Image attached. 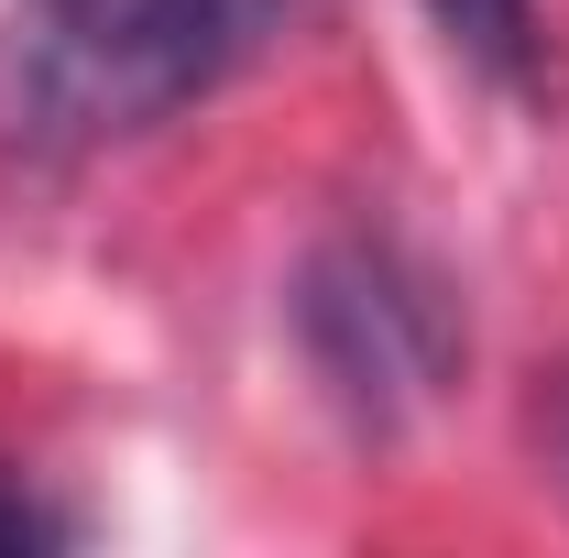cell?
<instances>
[{
  "mask_svg": "<svg viewBox=\"0 0 569 558\" xmlns=\"http://www.w3.org/2000/svg\"><path fill=\"white\" fill-rule=\"evenodd\" d=\"M296 22V0H56L33 44V132L56 142H132L252 67Z\"/></svg>",
  "mask_w": 569,
  "mask_h": 558,
  "instance_id": "1",
  "label": "cell"
},
{
  "mask_svg": "<svg viewBox=\"0 0 569 558\" xmlns=\"http://www.w3.org/2000/svg\"><path fill=\"white\" fill-rule=\"evenodd\" d=\"M296 350L351 438H406V427L460 383V307L406 241L340 230L296 263Z\"/></svg>",
  "mask_w": 569,
  "mask_h": 558,
  "instance_id": "2",
  "label": "cell"
},
{
  "mask_svg": "<svg viewBox=\"0 0 569 558\" xmlns=\"http://www.w3.org/2000/svg\"><path fill=\"white\" fill-rule=\"evenodd\" d=\"M427 22H438V44L482 88H537V67H548L537 0H427Z\"/></svg>",
  "mask_w": 569,
  "mask_h": 558,
  "instance_id": "3",
  "label": "cell"
},
{
  "mask_svg": "<svg viewBox=\"0 0 569 558\" xmlns=\"http://www.w3.org/2000/svg\"><path fill=\"white\" fill-rule=\"evenodd\" d=\"M33 548H67V515H56L33 482L0 471V558H33Z\"/></svg>",
  "mask_w": 569,
  "mask_h": 558,
  "instance_id": "4",
  "label": "cell"
},
{
  "mask_svg": "<svg viewBox=\"0 0 569 558\" xmlns=\"http://www.w3.org/2000/svg\"><path fill=\"white\" fill-rule=\"evenodd\" d=\"M559 460H569V395H559Z\"/></svg>",
  "mask_w": 569,
  "mask_h": 558,
  "instance_id": "5",
  "label": "cell"
}]
</instances>
